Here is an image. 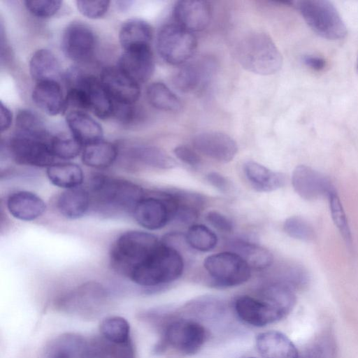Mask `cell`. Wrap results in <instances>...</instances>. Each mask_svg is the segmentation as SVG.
I'll return each instance as SVG.
<instances>
[{
	"mask_svg": "<svg viewBox=\"0 0 358 358\" xmlns=\"http://www.w3.org/2000/svg\"><path fill=\"white\" fill-rule=\"evenodd\" d=\"M207 221L217 229L230 232L233 230V223L226 215L217 210L209 211L206 216Z\"/></svg>",
	"mask_w": 358,
	"mask_h": 358,
	"instance_id": "47",
	"label": "cell"
},
{
	"mask_svg": "<svg viewBox=\"0 0 358 358\" xmlns=\"http://www.w3.org/2000/svg\"><path fill=\"white\" fill-rule=\"evenodd\" d=\"M52 138L16 133L8 141L7 148L11 157L20 164L48 167L53 164L55 158L51 148Z\"/></svg>",
	"mask_w": 358,
	"mask_h": 358,
	"instance_id": "8",
	"label": "cell"
},
{
	"mask_svg": "<svg viewBox=\"0 0 358 358\" xmlns=\"http://www.w3.org/2000/svg\"><path fill=\"white\" fill-rule=\"evenodd\" d=\"M212 15V7L206 1H178L173 9L176 24L191 32L201 31L208 27Z\"/></svg>",
	"mask_w": 358,
	"mask_h": 358,
	"instance_id": "16",
	"label": "cell"
},
{
	"mask_svg": "<svg viewBox=\"0 0 358 358\" xmlns=\"http://www.w3.org/2000/svg\"><path fill=\"white\" fill-rule=\"evenodd\" d=\"M357 69H358V59H357Z\"/></svg>",
	"mask_w": 358,
	"mask_h": 358,
	"instance_id": "53",
	"label": "cell"
},
{
	"mask_svg": "<svg viewBox=\"0 0 358 358\" xmlns=\"http://www.w3.org/2000/svg\"><path fill=\"white\" fill-rule=\"evenodd\" d=\"M236 56L245 70L262 76L275 73L282 64V55L275 43L262 32L244 37L238 44Z\"/></svg>",
	"mask_w": 358,
	"mask_h": 358,
	"instance_id": "3",
	"label": "cell"
},
{
	"mask_svg": "<svg viewBox=\"0 0 358 358\" xmlns=\"http://www.w3.org/2000/svg\"><path fill=\"white\" fill-rule=\"evenodd\" d=\"M109 6L110 1L106 0L76 1V6L80 13L91 19L102 17L107 12Z\"/></svg>",
	"mask_w": 358,
	"mask_h": 358,
	"instance_id": "45",
	"label": "cell"
},
{
	"mask_svg": "<svg viewBox=\"0 0 358 358\" xmlns=\"http://www.w3.org/2000/svg\"><path fill=\"white\" fill-rule=\"evenodd\" d=\"M57 206L59 213L66 218H80L91 207L88 189L80 187L66 189L59 196Z\"/></svg>",
	"mask_w": 358,
	"mask_h": 358,
	"instance_id": "26",
	"label": "cell"
},
{
	"mask_svg": "<svg viewBox=\"0 0 358 358\" xmlns=\"http://www.w3.org/2000/svg\"><path fill=\"white\" fill-rule=\"evenodd\" d=\"M9 213L16 219L31 221L41 216L46 208L43 200L29 191H17L11 194L6 202Z\"/></svg>",
	"mask_w": 358,
	"mask_h": 358,
	"instance_id": "22",
	"label": "cell"
},
{
	"mask_svg": "<svg viewBox=\"0 0 358 358\" xmlns=\"http://www.w3.org/2000/svg\"><path fill=\"white\" fill-rule=\"evenodd\" d=\"M66 120L72 136L83 146L102 140L101 127L83 111L69 112Z\"/></svg>",
	"mask_w": 358,
	"mask_h": 358,
	"instance_id": "24",
	"label": "cell"
},
{
	"mask_svg": "<svg viewBox=\"0 0 358 358\" xmlns=\"http://www.w3.org/2000/svg\"><path fill=\"white\" fill-rule=\"evenodd\" d=\"M100 331L103 339L113 343L121 344L131 341L129 324L122 317L105 318L100 324Z\"/></svg>",
	"mask_w": 358,
	"mask_h": 358,
	"instance_id": "36",
	"label": "cell"
},
{
	"mask_svg": "<svg viewBox=\"0 0 358 358\" xmlns=\"http://www.w3.org/2000/svg\"><path fill=\"white\" fill-rule=\"evenodd\" d=\"M27 9L38 17H50L60 9L61 1L57 0H27L24 1Z\"/></svg>",
	"mask_w": 358,
	"mask_h": 358,
	"instance_id": "44",
	"label": "cell"
},
{
	"mask_svg": "<svg viewBox=\"0 0 358 358\" xmlns=\"http://www.w3.org/2000/svg\"><path fill=\"white\" fill-rule=\"evenodd\" d=\"M159 243L158 238L152 234L140 231H127L119 236L112 245L110 264L118 273L129 277Z\"/></svg>",
	"mask_w": 358,
	"mask_h": 358,
	"instance_id": "4",
	"label": "cell"
},
{
	"mask_svg": "<svg viewBox=\"0 0 358 358\" xmlns=\"http://www.w3.org/2000/svg\"><path fill=\"white\" fill-rule=\"evenodd\" d=\"M216 63L209 57H203L182 65L173 76V84L185 93L203 90L216 71Z\"/></svg>",
	"mask_w": 358,
	"mask_h": 358,
	"instance_id": "11",
	"label": "cell"
},
{
	"mask_svg": "<svg viewBox=\"0 0 358 358\" xmlns=\"http://www.w3.org/2000/svg\"><path fill=\"white\" fill-rule=\"evenodd\" d=\"M243 171L251 186L257 192H272L285 183L283 173L271 171L254 161L246 162L243 165Z\"/></svg>",
	"mask_w": 358,
	"mask_h": 358,
	"instance_id": "23",
	"label": "cell"
},
{
	"mask_svg": "<svg viewBox=\"0 0 358 358\" xmlns=\"http://www.w3.org/2000/svg\"><path fill=\"white\" fill-rule=\"evenodd\" d=\"M89 346L79 335L66 334L57 338L50 345L48 358H84Z\"/></svg>",
	"mask_w": 358,
	"mask_h": 358,
	"instance_id": "31",
	"label": "cell"
},
{
	"mask_svg": "<svg viewBox=\"0 0 358 358\" xmlns=\"http://www.w3.org/2000/svg\"><path fill=\"white\" fill-rule=\"evenodd\" d=\"M229 248L239 255L251 268L264 269L272 265L273 257L267 249L242 239L232 240Z\"/></svg>",
	"mask_w": 358,
	"mask_h": 358,
	"instance_id": "30",
	"label": "cell"
},
{
	"mask_svg": "<svg viewBox=\"0 0 358 358\" xmlns=\"http://www.w3.org/2000/svg\"><path fill=\"white\" fill-rule=\"evenodd\" d=\"M117 67L138 84L147 81L152 75L155 69L150 46L124 50L119 59Z\"/></svg>",
	"mask_w": 358,
	"mask_h": 358,
	"instance_id": "18",
	"label": "cell"
},
{
	"mask_svg": "<svg viewBox=\"0 0 358 358\" xmlns=\"http://www.w3.org/2000/svg\"><path fill=\"white\" fill-rule=\"evenodd\" d=\"M158 194L157 196H144L133 212L138 224L150 230L161 229L172 219L166 199L161 192Z\"/></svg>",
	"mask_w": 358,
	"mask_h": 358,
	"instance_id": "17",
	"label": "cell"
},
{
	"mask_svg": "<svg viewBox=\"0 0 358 358\" xmlns=\"http://www.w3.org/2000/svg\"><path fill=\"white\" fill-rule=\"evenodd\" d=\"M173 153L178 159L192 167L196 168L201 165V159L199 155L187 145L176 146L173 149Z\"/></svg>",
	"mask_w": 358,
	"mask_h": 358,
	"instance_id": "46",
	"label": "cell"
},
{
	"mask_svg": "<svg viewBox=\"0 0 358 358\" xmlns=\"http://www.w3.org/2000/svg\"><path fill=\"white\" fill-rule=\"evenodd\" d=\"M206 331L199 323L179 320L169 324L164 332V341L182 354L196 353L206 339Z\"/></svg>",
	"mask_w": 358,
	"mask_h": 358,
	"instance_id": "9",
	"label": "cell"
},
{
	"mask_svg": "<svg viewBox=\"0 0 358 358\" xmlns=\"http://www.w3.org/2000/svg\"><path fill=\"white\" fill-rule=\"evenodd\" d=\"M250 358H254V357H250Z\"/></svg>",
	"mask_w": 358,
	"mask_h": 358,
	"instance_id": "54",
	"label": "cell"
},
{
	"mask_svg": "<svg viewBox=\"0 0 358 358\" xmlns=\"http://www.w3.org/2000/svg\"><path fill=\"white\" fill-rule=\"evenodd\" d=\"M47 175L54 185L66 189L80 187L84 178L82 169L70 162L52 164L47 168Z\"/></svg>",
	"mask_w": 358,
	"mask_h": 358,
	"instance_id": "33",
	"label": "cell"
},
{
	"mask_svg": "<svg viewBox=\"0 0 358 358\" xmlns=\"http://www.w3.org/2000/svg\"><path fill=\"white\" fill-rule=\"evenodd\" d=\"M115 3L117 5V8L119 10L124 11V10H126L127 9H128L131 6L133 1H117Z\"/></svg>",
	"mask_w": 358,
	"mask_h": 358,
	"instance_id": "52",
	"label": "cell"
},
{
	"mask_svg": "<svg viewBox=\"0 0 358 358\" xmlns=\"http://www.w3.org/2000/svg\"><path fill=\"white\" fill-rule=\"evenodd\" d=\"M83 146L73 136H55L51 140V148L55 157L62 159L75 158L81 152Z\"/></svg>",
	"mask_w": 358,
	"mask_h": 358,
	"instance_id": "39",
	"label": "cell"
},
{
	"mask_svg": "<svg viewBox=\"0 0 358 358\" xmlns=\"http://www.w3.org/2000/svg\"><path fill=\"white\" fill-rule=\"evenodd\" d=\"M295 192L303 199L315 200L335 193L334 185L328 178L306 165L297 166L292 176Z\"/></svg>",
	"mask_w": 358,
	"mask_h": 358,
	"instance_id": "12",
	"label": "cell"
},
{
	"mask_svg": "<svg viewBox=\"0 0 358 358\" xmlns=\"http://www.w3.org/2000/svg\"><path fill=\"white\" fill-rule=\"evenodd\" d=\"M94 344L108 358H135L131 341L116 344L103 339L95 341Z\"/></svg>",
	"mask_w": 358,
	"mask_h": 358,
	"instance_id": "43",
	"label": "cell"
},
{
	"mask_svg": "<svg viewBox=\"0 0 358 358\" xmlns=\"http://www.w3.org/2000/svg\"><path fill=\"white\" fill-rule=\"evenodd\" d=\"M197 48L195 35L176 23L164 24L157 37V48L161 57L174 66L184 65Z\"/></svg>",
	"mask_w": 358,
	"mask_h": 358,
	"instance_id": "6",
	"label": "cell"
},
{
	"mask_svg": "<svg viewBox=\"0 0 358 358\" xmlns=\"http://www.w3.org/2000/svg\"><path fill=\"white\" fill-rule=\"evenodd\" d=\"M100 80L115 103L133 105L140 96L138 83L117 66L105 69L101 73Z\"/></svg>",
	"mask_w": 358,
	"mask_h": 358,
	"instance_id": "15",
	"label": "cell"
},
{
	"mask_svg": "<svg viewBox=\"0 0 358 358\" xmlns=\"http://www.w3.org/2000/svg\"><path fill=\"white\" fill-rule=\"evenodd\" d=\"M91 206L106 216L132 213L136 204L145 196L143 189L124 179L95 176L88 190Z\"/></svg>",
	"mask_w": 358,
	"mask_h": 358,
	"instance_id": "1",
	"label": "cell"
},
{
	"mask_svg": "<svg viewBox=\"0 0 358 358\" xmlns=\"http://www.w3.org/2000/svg\"><path fill=\"white\" fill-rule=\"evenodd\" d=\"M146 93L149 103L158 110L176 112L182 107L179 97L164 83H151L148 87Z\"/></svg>",
	"mask_w": 358,
	"mask_h": 358,
	"instance_id": "35",
	"label": "cell"
},
{
	"mask_svg": "<svg viewBox=\"0 0 358 358\" xmlns=\"http://www.w3.org/2000/svg\"><path fill=\"white\" fill-rule=\"evenodd\" d=\"M0 117L1 131H6L11 124L13 115L9 108L2 101L0 103Z\"/></svg>",
	"mask_w": 358,
	"mask_h": 358,
	"instance_id": "49",
	"label": "cell"
},
{
	"mask_svg": "<svg viewBox=\"0 0 358 358\" xmlns=\"http://www.w3.org/2000/svg\"><path fill=\"white\" fill-rule=\"evenodd\" d=\"M31 96L34 103L49 115H56L64 111V99L57 81L37 83Z\"/></svg>",
	"mask_w": 358,
	"mask_h": 358,
	"instance_id": "25",
	"label": "cell"
},
{
	"mask_svg": "<svg viewBox=\"0 0 358 358\" xmlns=\"http://www.w3.org/2000/svg\"><path fill=\"white\" fill-rule=\"evenodd\" d=\"M336 345L329 333L320 336L311 345L308 358H336Z\"/></svg>",
	"mask_w": 358,
	"mask_h": 358,
	"instance_id": "42",
	"label": "cell"
},
{
	"mask_svg": "<svg viewBox=\"0 0 358 358\" xmlns=\"http://www.w3.org/2000/svg\"><path fill=\"white\" fill-rule=\"evenodd\" d=\"M84 358H108L94 343L89 346Z\"/></svg>",
	"mask_w": 358,
	"mask_h": 358,
	"instance_id": "51",
	"label": "cell"
},
{
	"mask_svg": "<svg viewBox=\"0 0 358 358\" xmlns=\"http://www.w3.org/2000/svg\"><path fill=\"white\" fill-rule=\"evenodd\" d=\"M117 155L118 150L114 144L101 140L84 146L82 160L87 166L104 169L115 161Z\"/></svg>",
	"mask_w": 358,
	"mask_h": 358,
	"instance_id": "32",
	"label": "cell"
},
{
	"mask_svg": "<svg viewBox=\"0 0 358 358\" xmlns=\"http://www.w3.org/2000/svg\"><path fill=\"white\" fill-rule=\"evenodd\" d=\"M129 156L134 162L157 169H170L176 166V161L165 151L152 145L133 147Z\"/></svg>",
	"mask_w": 358,
	"mask_h": 358,
	"instance_id": "34",
	"label": "cell"
},
{
	"mask_svg": "<svg viewBox=\"0 0 358 358\" xmlns=\"http://www.w3.org/2000/svg\"><path fill=\"white\" fill-rule=\"evenodd\" d=\"M329 208L332 220L348 244L351 243V233L346 215L336 192L329 196Z\"/></svg>",
	"mask_w": 358,
	"mask_h": 358,
	"instance_id": "40",
	"label": "cell"
},
{
	"mask_svg": "<svg viewBox=\"0 0 358 358\" xmlns=\"http://www.w3.org/2000/svg\"><path fill=\"white\" fill-rule=\"evenodd\" d=\"M194 148L203 155L220 162L231 161L238 152L236 142L220 131H204L192 138Z\"/></svg>",
	"mask_w": 358,
	"mask_h": 358,
	"instance_id": "13",
	"label": "cell"
},
{
	"mask_svg": "<svg viewBox=\"0 0 358 358\" xmlns=\"http://www.w3.org/2000/svg\"><path fill=\"white\" fill-rule=\"evenodd\" d=\"M283 229L289 236L296 239L310 241L315 238L312 227L298 216L288 217L284 222Z\"/></svg>",
	"mask_w": 358,
	"mask_h": 358,
	"instance_id": "41",
	"label": "cell"
},
{
	"mask_svg": "<svg viewBox=\"0 0 358 358\" xmlns=\"http://www.w3.org/2000/svg\"><path fill=\"white\" fill-rule=\"evenodd\" d=\"M203 266L213 282L220 287H233L248 281L251 268L237 254L222 252L206 257Z\"/></svg>",
	"mask_w": 358,
	"mask_h": 358,
	"instance_id": "7",
	"label": "cell"
},
{
	"mask_svg": "<svg viewBox=\"0 0 358 358\" xmlns=\"http://www.w3.org/2000/svg\"><path fill=\"white\" fill-rule=\"evenodd\" d=\"M185 238L189 247L201 252H208L213 250L217 243L216 234L203 224L192 225L189 228Z\"/></svg>",
	"mask_w": 358,
	"mask_h": 358,
	"instance_id": "37",
	"label": "cell"
},
{
	"mask_svg": "<svg viewBox=\"0 0 358 358\" xmlns=\"http://www.w3.org/2000/svg\"><path fill=\"white\" fill-rule=\"evenodd\" d=\"M302 60L307 66L315 71L322 70L326 66L325 60L317 56L306 55L303 57Z\"/></svg>",
	"mask_w": 358,
	"mask_h": 358,
	"instance_id": "50",
	"label": "cell"
},
{
	"mask_svg": "<svg viewBox=\"0 0 358 358\" xmlns=\"http://www.w3.org/2000/svg\"><path fill=\"white\" fill-rule=\"evenodd\" d=\"M260 299L267 303L281 319L292 311L296 303L292 287L281 282H273L264 287Z\"/></svg>",
	"mask_w": 358,
	"mask_h": 358,
	"instance_id": "27",
	"label": "cell"
},
{
	"mask_svg": "<svg viewBox=\"0 0 358 358\" xmlns=\"http://www.w3.org/2000/svg\"><path fill=\"white\" fill-rule=\"evenodd\" d=\"M184 270L180 252L160 241L158 247L130 273L134 283L154 288L178 279Z\"/></svg>",
	"mask_w": 358,
	"mask_h": 358,
	"instance_id": "2",
	"label": "cell"
},
{
	"mask_svg": "<svg viewBox=\"0 0 358 358\" xmlns=\"http://www.w3.org/2000/svg\"><path fill=\"white\" fill-rule=\"evenodd\" d=\"M17 134L45 138L50 136L41 119L32 111L21 110L16 117Z\"/></svg>",
	"mask_w": 358,
	"mask_h": 358,
	"instance_id": "38",
	"label": "cell"
},
{
	"mask_svg": "<svg viewBox=\"0 0 358 358\" xmlns=\"http://www.w3.org/2000/svg\"><path fill=\"white\" fill-rule=\"evenodd\" d=\"M29 72L37 83L48 80L58 82L61 76V67L54 53L43 48L36 50L31 56Z\"/></svg>",
	"mask_w": 358,
	"mask_h": 358,
	"instance_id": "28",
	"label": "cell"
},
{
	"mask_svg": "<svg viewBox=\"0 0 358 358\" xmlns=\"http://www.w3.org/2000/svg\"><path fill=\"white\" fill-rule=\"evenodd\" d=\"M234 307L239 318L252 326L264 327L281 320L273 308L261 299L241 296L236 299Z\"/></svg>",
	"mask_w": 358,
	"mask_h": 358,
	"instance_id": "20",
	"label": "cell"
},
{
	"mask_svg": "<svg viewBox=\"0 0 358 358\" xmlns=\"http://www.w3.org/2000/svg\"><path fill=\"white\" fill-rule=\"evenodd\" d=\"M152 30L145 21L133 18L126 21L121 27L119 33L120 43L124 50L150 46Z\"/></svg>",
	"mask_w": 358,
	"mask_h": 358,
	"instance_id": "29",
	"label": "cell"
},
{
	"mask_svg": "<svg viewBox=\"0 0 358 358\" xmlns=\"http://www.w3.org/2000/svg\"><path fill=\"white\" fill-rule=\"evenodd\" d=\"M62 47L64 54L71 59L76 62L87 60L95 47L94 33L87 25L73 22L63 33Z\"/></svg>",
	"mask_w": 358,
	"mask_h": 358,
	"instance_id": "14",
	"label": "cell"
},
{
	"mask_svg": "<svg viewBox=\"0 0 358 358\" xmlns=\"http://www.w3.org/2000/svg\"><path fill=\"white\" fill-rule=\"evenodd\" d=\"M208 182L219 191L227 193L231 189V183L230 181L217 172H210L206 175Z\"/></svg>",
	"mask_w": 358,
	"mask_h": 358,
	"instance_id": "48",
	"label": "cell"
},
{
	"mask_svg": "<svg viewBox=\"0 0 358 358\" xmlns=\"http://www.w3.org/2000/svg\"><path fill=\"white\" fill-rule=\"evenodd\" d=\"M256 346L264 358H299L294 344L280 331H268L259 334L256 338Z\"/></svg>",
	"mask_w": 358,
	"mask_h": 358,
	"instance_id": "21",
	"label": "cell"
},
{
	"mask_svg": "<svg viewBox=\"0 0 358 358\" xmlns=\"http://www.w3.org/2000/svg\"><path fill=\"white\" fill-rule=\"evenodd\" d=\"M106 298V292L101 285L87 282L64 296L59 304L67 311L85 313L97 308Z\"/></svg>",
	"mask_w": 358,
	"mask_h": 358,
	"instance_id": "19",
	"label": "cell"
},
{
	"mask_svg": "<svg viewBox=\"0 0 358 358\" xmlns=\"http://www.w3.org/2000/svg\"><path fill=\"white\" fill-rule=\"evenodd\" d=\"M296 6L308 26L321 36L338 40L346 36V26L330 1L302 0L296 1Z\"/></svg>",
	"mask_w": 358,
	"mask_h": 358,
	"instance_id": "5",
	"label": "cell"
},
{
	"mask_svg": "<svg viewBox=\"0 0 358 358\" xmlns=\"http://www.w3.org/2000/svg\"><path fill=\"white\" fill-rule=\"evenodd\" d=\"M70 87L78 86L85 92L90 110L98 117L106 119L113 115L114 102L108 95L100 79L86 75L77 69L67 73L66 77Z\"/></svg>",
	"mask_w": 358,
	"mask_h": 358,
	"instance_id": "10",
	"label": "cell"
}]
</instances>
